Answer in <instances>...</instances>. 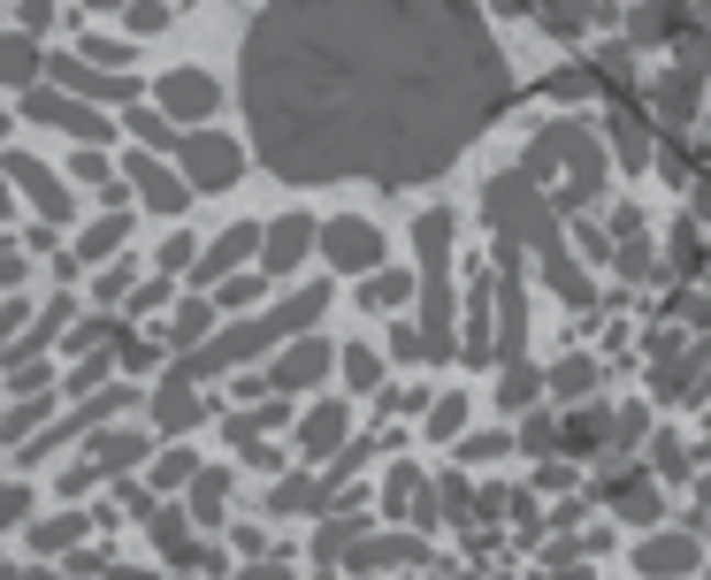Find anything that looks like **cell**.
Returning <instances> with one entry per match:
<instances>
[{"label":"cell","mask_w":711,"mask_h":580,"mask_svg":"<svg viewBox=\"0 0 711 580\" xmlns=\"http://www.w3.org/2000/svg\"><path fill=\"white\" fill-rule=\"evenodd\" d=\"M513 100L475 0H268L245 31V123L284 183H421Z\"/></svg>","instance_id":"1"},{"label":"cell","mask_w":711,"mask_h":580,"mask_svg":"<svg viewBox=\"0 0 711 580\" xmlns=\"http://www.w3.org/2000/svg\"><path fill=\"white\" fill-rule=\"evenodd\" d=\"M490 214H498L513 237H529L535 253H543V268H551V290H558V298H574V305L589 298L581 268H574V260H566V245H558V222H551V207L529 191V176H498V183H490Z\"/></svg>","instance_id":"2"},{"label":"cell","mask_w":711,"mask_h":580,"mask_svg":"<svg viewBox=\"0 0 711 580\" xmlns=\"http://www.w3.org/2000/svg\"><path fill=\"white\" fill-rule=\"evenodd\" d=\"M322 298H330V290H299V298H291L284 313H260V321H245V328L214 336L207 352H184V359H177V375H184V382H199V375H222V367H237V359H245V352H260L268 336H284V328H307V321L322 313Z\"/></svg>","instance_id":"3"},{"label":"cell","mask_w":711,"mask_h":580,"mask_svg":"<svg viewBox=\"0 0 711 580\" xmlns=\"http://www.w3.org/2000/svg\"><path fill=\"white\" fill-rule=\"evenodd\" d=\"M421 245V298H429V359H452V290H444V260H452V214H421L413 222Z\"/></svg>","instance_id":"4"},{"label":"cell","mask_w":711,"mask_h":580,"mask_svg":"<svg viewBox=\"0 0 711 580\" xmlns=\"http://www.w3.org/2000/svg\"><path fill=\"white\" fill-rule=\"evenodd\" d=\"M529 168L535 176H551V168H566V207H581V199H597V183H604V160H597V145L581 138V131H543L529 145Z\"/></svg>","instance_id":"5"},{"label":"cell","mask_w":711,"mask_h":580,"mask_svg":"<svg viewBox=\"0 0 711 580\" xmlns=\"http://www.w3.org/2000/svg\"><path fill=\"white\" fill-rule=\"evenodd\" d=\"M184 168H191V183H199V191H222V183H237L245 153H237L230 138H184Z\"/></svg>","instance_id":"6"},{"label":"cell","mask_w":711,"mask_h":580,"mask_svg":"<svg viewBox=\"0 0 711 580\" xmlns=\"http://www.w3.org/2000/svg\"><path fill=\"white\" fill-rule=\"evenodd\" d=\"M375 253H382V237H375L359 214L330 222V260H337V268H375Z\"/></svg>","instance_id":"7"},{"label":"cell","mask_w":711,"mask_h":580,"mask_svg":"<svg viewBox=\"0 0 711 580\" xmlns=\"http://www.w3.org/2000/svg\"><path fill=\"white\" fill-rule=\"evenodd\" d=\"M23 115L62 123V131H77V138H100V115H85V108H77V100H62V92H23Z\"/></svg>","instance_id":"8"},{"label":"cell","mask_w":711,"mask_h":580,"mask_svg":"<svg viewBox=\"0 0 711 580\" xmlns=\"http://www.w3.org/2000/svg\"><path fill=\"white\" fill-rule=\"evenodd\" d=\"M8 176H15V183H23V191H31L46 214H54V222H69V191H62V183H54V176H46L31 153H15V160H8Z\"/></svg>","instance_id":"9"},{"label":"cell","mask_w":711,"mask_h":580,"mask_svg":"<svg viewBox=\"0 0 711 580\" xmlns=\"http://www.w3.org/2000/svg\"><path fill=\"white\" fill-rule=\"evenodd\" d=\"M307 237H314V222H307V214L268 222V268H276V276H284V268H299V260H307Z\"/></svg>","instance_id":"10"},{"label":"cell","mask_w":711,"mask_h":580,"mask_svg":"<svg viewBox=\"0 0 711 580\" xmlns=\"http://www.w3.org/2000/svg\"><path fill=\"white\" fill-rule=\"evenodd\" d=\"M162 108H169V115H207V108H214V85H207L199 69H177V77H162Z\"/></svg>","instance_id":"11"},{"label":"cell","mask_w":711,"mask_h":580,"mask_svg":"<svg viewBox=\"0 0 711 580\" xmlns=\"http://www.w3.org/2000/svg\"><path fill=\"white\" fill-rule=\"evenodd\" d=\"M131 176H138L146 207H162V214H177V207H184V183L169 176V168H162V160H154V153H138V160H131Z\"/></svg>","instance_id":"12"},{"label":"cell","mask_w":711,"mask_h":580,"mask_svg":"<svg viewBox=\"0 0 711 580\" xmlns=\"http://www.w3.org/2000/svg\"><path fill=\"white\" fill-rule=\"evenodd\" d=\"M54 77L77 85V92H92V100H123V108H131V92H138L131 77H100V69H85V62H54Z\"/></svg>","instance_id":"13"},{"label":"cell","mask_w":711,"mask_h":580,"mask_svg":"<svg viewBox=\"0 0 711 580\" xmlns=\"http://www.w3.org/2000/svg\"><path fill=\"white\" fill-rule=\"evenodd\" d=\"M322 367H330V344H314V336H307V344H299V352H291L284 367H276V390H299V382H322Z\"/></svg>","instance_id":"14"},{"label":"cell","mask_w":711,"mask_h":580,"mask_svg":"<svg viewBox=\"0 0 711 580\" xmlns=\"http://www.w3.org/2000/svg\"><path fill=\"white\" fill-rule=\"evenodd\" d=\"M253 237H260V230H245V222H237V230H230V237H222V245H214V253L199 260V276H207V283H214V276H230V268H237V260L253 253Z\"/></svg>","instance_id":"15"},{"label":"cell","mask_w":711,"mask_h":580,"mask_svg":"<svg viewBox=\"0 0 711 580\" xmlns=\"http://www.w3.org/2000/svg\"><path fill=\"white\" fill-rule=\"evenodd\" d=\"M154 413H162V428H191V413H199V405H191V382H184V375H169V390H162V405H154Z\"/></svg>","instance_id":"16"},{"label":"cell","mask_w":711,"mask_h":580,"mask_svg":"<svg viewBox=\"0 0 711 580\" xmlns=\"http://www.w3.org/2000/svg\"><path fill=\"white\" fill-rule=\"evenodd\" d=\"M345 435V405H314V421H307V450H330Z\"/></svg>","instance_id":"17"},{"label":"cell","mask_w":711,"mask_h":580,"mask_svg":"<svg viewBox=\"0 0 711 580\" xmlns=\"http://www.w3.org/2000/svg\"><path fill=\"white\" fill-rule=\"evenodd\" d=\"M138 450H146L138 435H108V443H100V458H92V473H115V466H138Z\"/></svg>","instance_id":"18"},{"label":"cell","mask_w":711,"mask_h":580,"mask_svg":"<svg viewBox=\"0 0 711 580\" xmlns=\"http://www.w3.org/2000/svg\"><path fill=\"white\" fill-rule=\"evenodd\" d=\"M0 62H8V85H31V77H38V54H31V38H8V54H0Z\"/></svg>","instance_id":"19"},{"label":"cell","mask_w":711,"mask_h":580,"mask_svg":"<svg viewBox=\"0 0 711 580\" xmlns=\"http://www.w3.org/2000/svg\"><path fill=\"white\" fill-rule=\"evenodd\" d=\"M123 230H131V214H108V222H100V230L85 237V260H100V253H115V245H123Z\"/></svg>","instance_id":"20"},{"label":"cell","mask_w":711,"mask_h":580,"mask_svg":"<svg viewBox=\"0 0 711 580\" xmlns=\"http://www.w3.org/2000/svg\"><path fill=\"white\" fill-rule=\"evenodd\" d=\"M77 535H85V520L69 512V520H54V527H38L31 543H38V550H62V543H77Z\"/></svg>","instance_id":"21"},{"label":"cell","mask_w":711,"mask_h":580,"mask_svg":"<svg viewBox=\"0 0 711 580\" xmlns=\"http://www.w3.org/2000/svg\"><path fill=\"white\" fill-rule=\"evenodd\" d=\"M154 535H162V550H169V558H191V543H184V520H177V512H162V520H154Z\"/></svg>","instance_id":"22"},{"label":"cell","mask_w":711,"mask_h":580,"mask_svg":"<svg viewBox=\"0 0 711 580\" xmlns=\"http://www.w3.org/2000/svg\"><path fill=\"white\" fill-rule=\"evenodd\" d=\"M459 421H467V405H459V398H444V405L429 413V435H459Z\"/></svg>","instance_id":"23"},{"label":"cell","mask_w":711,"mask_h":580,"mask_svg":"<svg viewBox=\"0 0 711 580\" xmlns=\"http://www.w3.org/2000/svg\"><path fill=\"white\" fill-rule=\"evenodd\" d=\"M406 276H375V283H367V305H398V298H406Z\"/></svg>","instance_id":"24"},{"label":"cell","mask_w":711,"mask_h":580,"mask_svg":"<svg viewBox=\"0 0 711 580\" xmlns=\"http://www.w3.org/2000/svg\"><path fill=\"white\" fill-rule=\"evenodd\" d=\"M666 566H689V543H651V573H666Z\"/></svg>","instance_id":"25"},{"label":"cell","mask_w":711,"mask_h":580,"mask_svg":"<svg viewBox=\"0 0 711 580\" xmlns=\"http://www.w3.org/2000/svg\"><path fill=\"white\" fill-rule=\"evenodd\" d=\"M191 473H199L191 458H162V466H154V481H162V489H177V481H191Z\"/></svg>","instance_id":"26"},{"label":"cell","mask_w":711,"mask_h":580,"mask_svg":"<svg viewBox=\"0 0 711 580\" xmlns=\"http://www.w3.org/2000/svg\"><path fill=\"white\" fill-rule=\"evenodd\" d=\"M253 580H284V573H276V566H260V573H253Z\"/></svg>","instance_id":"27"},{"label":"cell","mask_w":711,"mask_h":580,"mask_svg":"<svg viewBox=\"0 0 711 580\" xmlns=\"http://www.w3.org/2000/svg\"><path fill=\"white\" fill-rule=\"evenodd\" d=\"M92 8H123V0H92Z\"/></svg>","instance_id":"28"},{"label":"cell","mask_w":711,"mask_h":580,"mask_svg":"<svg viewBox=\"0 0 711 580\" xmlns=\"http://www.w3.org/2000/svg\"><path fill=\"white\" fill-rule=\"evenodd\" d=\"M115 580H146V573H115Z\"/></svg>","instance_id":"29"}]
</instances>
